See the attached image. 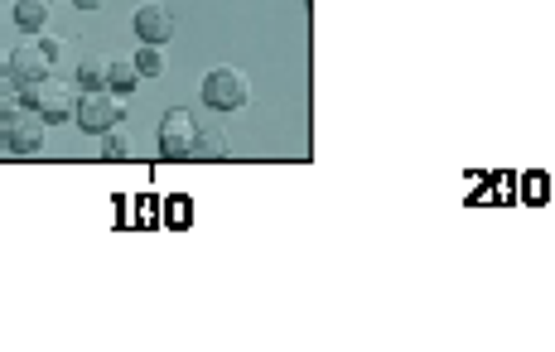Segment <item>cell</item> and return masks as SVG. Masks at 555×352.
<instances>
[{
	"label": "cell",
	"instance_id": "obj_1",
	"mask_svg": "<svg viewBox=\"0 0 555 352\" xmlns=\"http://www.w3.org/2000/svg\"><path fill=\"white\" fill-rule=\"evenodd\" d=\"M20 97H25V107L39 111L49 126H54V121H68V116L78 111V92H73L63 78H54V73L39 78V82H29V87H20Z\"/></svg>",
	"mask_w": 555,
	"mask_h": 352
},
{
	"label": "cell",
	"instance_id": "obj_2",
	"mask_svg": "<svg viewBox=\"0 0 555 352\" xmlns=\"http://www.w3.org/2000/svg\"><path fill=\"white\" fill-rule=\"evenodd\" d=\"M251 97V82L242 68H232V63H222V68H213L208 78H203V102L213 111H242Z\"/></svg>",
	"mask_w": 555,
	"mask_h": 352
},
{
	"label": "cell",
	"instance_id": "obj_3",
	"mask_svg": "<svg viewBox=\"0 0 555 352\" xmlns=\"http://www.w3.org/2000/svg\"><path fill=\"white\" fill-rule=\"evenodd\" d=\"M44 136H49V126H44L39 111H15V116L0 126L5 155H39V150H44Z\"/></svg>",
	"mask_w": 555,
	"mask_h": 352
},
{
	"label": "cell",
	"instance_id": "obj_4",
	"mask_svg": "<svg viewBox=\"0 0 555 352\" xmlns=\"http://www.w3.org/2000/svg\"><path fill=\"white\" fill-rule=\"evenodd\" d=\"M73 121L83 126L87 136H107L111 126H121V102H116V92H107V87H102V92H83Z\"/></svg>",
	"mask_w": 555,
	"mask_h": 352
},
{
	"label": "cell",
	"instance_id": "obj_5",
	"mask_svg": "<svg viewBox=\"0 0 555 352\" xmlns=\"http://www.w3.org/2000/svg\"><path fill=\"white\" fill-rule=\"evenodd\" d=\"M194 136H198V121L179 107L165 111V121H160V131H155L165 160H189V155H194Z\"/></svg>",
	"mask_w": 555,
	"mask_h": 352
},
{
	"label": "cell",
	"instance_id": "obj_6",
	"mask_svg": "<svg viewBox=\"0 0 555 352\" xmlns=\"http://www.w3.org/2000/svg\"><path fill=\"white\" fill-rule=\"evenodd\" d=\"M136 34H140V44H169V39H174V15H169L165 0H145V5H140Z\"/></svg>",
	"mask_w": 555,
	"mask_h": 352
},
{
	"label": "cell",
	"instance_id": "obj_7",
	"mask_svg": "<svg viewBox=\"0 0 555 352\" xmlns=\"http://www.w3.org/2000/svg\"><path fill=\"white\" fill-rule=\"evenodd\" d=\"M49 58L39 54V44H20L15 54H10V63H5V78L15 82V87H29V82H39V78H49Z\"/></svg>",
	"mask_w": 555,
	"mask_h": 352
},
{
	"label": "cell",
	"instance_id": "obj_8",
	"mask_svg": "<svg viewBox=\"0 0 555 352\" xmlns=\"http://www.w3.org/2000/svg\"><path fill=\"white\" fill-rule=\"evenodd\" d=\"M136 82H140V68L136 63H126V58H107V92H136Z\"/></svg>",
	"mask_w": 555,
	"mask_h": 352
},
{
	"label": "cell",
	"instance_id": "obj_9",
	"mask_svg": "<svg viewBox=\"0 0 555 352\" xmlns=\"http://www.w3.org/2000/svg\"><path fill=\"white\" fill-rule=\"evenodd\" d=\"M15 25L20 29H44L49 25V0H15Z\"/></svg>",
	"mask_w": 555,
	"mask_h": 352
},
{
	"label": "cell",
	"instance_id": "obj_10",
	"mask_svg": "<svg viewBox=\"0 0 555 352\" xmlns=\"http://www.w3.org/2000/svg\"><path fill=\"white\" fill-rule=\"evenodd\" d=\"M222 155H227V140H222V131H203V126H198L194 155H189V160H222Z\"/></svg>",
	"mask_w": 555,
	"mask_h": 352
},
{
	"label": "cell",
	"instance_id": "obj_11",
	"mask_svg": "<svg viewBox=\"0 0 555 352\" xmlns=\"http://www.w3.org/2000/svg\"><path fill=\"white\" fill-rule=\"evenodd\" d=\"M78 87L83 92H102L107 87V58H83L78 63Z\"/></svg>",
	"mask_w": 555,
	"mask_h": 352
},
{
	"label": "cell",
	"instance_id": "obj_12",
	"mask_svg": "<svg viewBox=\"0 0 555 352\" xmlns=\"http://www.w3.org/2000/svg\"><path fill=\"white\" fill-rule=\"evenodd\" d=\"M131 63H136L140 73H145V78H155V73H165V44H140L136 49V58H131Z\"/></svg>",
	"mask_w": 555,
	"mask_h": 352
},
{
	"label": "cell",
	"instance_id": "obj_13",
	"mask_svg": "<svg viewBox=\"0 0 555 352\" xmlns=\"http://www.w3.org/2000/svg\"><path fill=\"white\" fill-rule=\"evenodd\" d=\"M131 155V131L126 126H111L102 136V160H126Z\"/></svg>",
	"mask_w": 555,
	"mask_h": 352
},
{
	"label": "cell",
	"instance_id": "obj_14",
	"mask_svg": "<svg viewBox=\"0 0 555 352\" xmlns=\"http://www.w3.org/2000/svg\"><path fill=\"white\" fill-rule=\"evenodd\" d=\"M20 102H25V97H20V87H15L10 78H0V126L20 111Z\"/></svg>",
	"mask_w": 555,
	"mask_h": 352
},
{
	"label": "cell",
	"instance_id": "obj_15",
	"mask_svg": "<svg viewBox=\"0 0 555 352\" xmlns=\"http://www.w3.org/2000/svg\"><path fill=\"white\" fill-rule=\"evenodd\" d=\"M39 54L49 58V63H58V58H63V39H54V34H44V39H39Z\"/></svg>",
	"mask_w": 555,
	"mask_h": 352
},
{
	"label": "cell",
	"instance_id": "obj_16",
	"mask_svg": "<svg viewBox=\"0 0 555 352\" xmlns=\"http://www.w3.org/2000/svg\"><path fill=\"white\" fill-rule=\"evenodd\" d=\"M73 5H78V10H97L102 0H73Z\"/></svg>",
	"mask_w": 555,
	"mask_h": 352
}]
</instances>
